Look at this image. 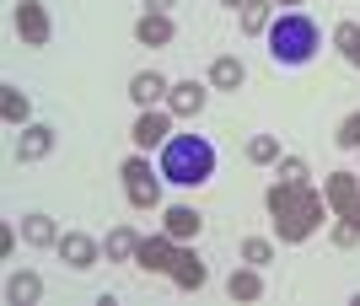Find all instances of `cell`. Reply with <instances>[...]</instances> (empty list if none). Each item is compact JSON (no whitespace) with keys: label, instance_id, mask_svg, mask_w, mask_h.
Returning a JSON list of instances; mask_svg holds the SVG:
<instances>
[{"label":"cell","instance_id":"1","mask_svg":"<svg viewBox=\"0 0 360 306\" xmlns=\"http://www.w3.org/2000/svg\"><path fill=\"white\" fill-rule=\"evenodd\" d=\"M264 204H269V215H274V237H280V242H307V237L328 220V199H323L312 183H269Z\"/></svg>","mask_w":360,"mask_h":306},{"label":"cell","instance_id":"2","mask_svg":"<svg viewBox=\"0 0 360 306\" xmlns=\"http://www.w3.org/2000/svg\"><path fill=\"white\" fill-rule=\"evenodd\" d=\"M162 178L167 183H178V188H205L215 178V145L205 135H172L162 145Z\"/></svg>","mask_w":360,"mask_h":306},{"label":"cell","instance_id":"3","mask_svg":"<svg viewBox=\"0 0 360 306\" xmlns=\"http://www.w3.org/2000/svg\"><path fill=\"white\" fill-rule=\"evenodd\" d=\"M264 38H269V60L280 65V70H301V65H312L317 44H323V32H317V22L307 11H280Z\"/></svg>","mask_w":360,"mask_h":306},{"label":"cell","instance_id":"4","mask_svg":"<svg viewBox=\"0 0 360 306\" xmlns=\"http://www.w3.org/2000/svg\"><path fill=\"white\" fill-rule=\"evenodd\" d=\"M119 178H124V199L135 204V210H156V204H162V167H150V156L140 151V156H129V161H124L119 167Z\"/></svg>","mask_w":360,"mask_h":306},{"label":"cell","instance_id":"5","mask_svg":"<svg viewBox=\"0 0 360 306\" xmlns=\"http://www.w3.org/2000/svg\"><path fill=\"white\" fill-rule=\"evenodd\" d=\"M11 27H16V38H22L27 48H44L49 38H54L49 6H38V0H16V11H11Z\"/></svg>","mask_w":360,"mask_h":306},{"label":"cell","instance_id":"6","mask_svg":"<svg viewBox=\"0 0 360 306\" xmlns=\"http://www.w3.org/2000/svg\"><path fill=\"white\" fill-rule=\"evenodd\" d=\"M129 140H135L140 151L167 145V140H172V107H140V119H135V129H129Z\"/></svg>","mask_w":360,"mask_h":306},{"label":"cell","instance_id":"7","mask_svg":"<svg viewBox=\"0 0 360 306\" xmlns=\"http://www.w3.org/2000/svg\"><path fill=\"white\" fill-rule=\"evenodd\" d=\"M178 247H183V242H172L167 231H156V237H140L135 263L146 269V274H172V263H178Z\"/></svg>","mask_w":360,"mask_h":306},{"label":"cell","instance_id":"8","mask_svg":"<svg viewBox=\"0 0 360 306\" xmlns=\"http://www.w3.org/2000/svg\"><path fill=\"white\" fill-rule=\"evenodd\" d=\"M323 199H328L333 215H355V204H360V172H328V178H323Z\"/></svg>","mask_w":360,"mask_h":306},{"label":"cell","instance_id":"9","mask_svg":"<svg viewBox=\"0 0 360 306\" xmlns=\"http://www.w3.org/2000/svg\"><path fill=\"white\" fill-rule=\"evenodd\" d=\"M205 102H210V86H199V81H172V92H167L172 119H199Z\"/></svg>","mask_w":360,"mask_h":306},{"label":"cell","instance_id":"10","mask_svg":"<svg viewBox=\"0 0 360 306\" xmlns=\"http://www.w3.org/2000/svg\"><path fill=\"white\" fill-rule=\"evenodd\" d=\"M167 279H172L178 291H205V285H210V269H205V258H199L194 247L183 242L178 247V263H172V274H167Z\"/></svg>","mask_w":360,"mask_h":306},{"label":"cell","instance_id":"11","mask_svg":"<svg viewBox=\"0 0 360 306\" xmlns=\"http://www.w3.org/2000/svg\"><path fill=\"white\" fill-rule=\"evenodd\" d=\"M167 92H172V81H167L162 70H140V76H129V102H135V107L167 102Z\"/></svg>","mask_w":360,"mask_h":306},{"label":"cell","instance_id":"12","mask_svg":"<svg viewBox=\"0 0 360 306\" xmlns=\"http://www.w3.org/2000/svg\"><path fill=\"white\" fill-rule=\"evenodd\" d=\"M162 231L172 237V242H194L199 231H205V215H199L194 204H172V210L162 215Z\"/></svg>","mask_w":360,"mask_h":306},{"label":"cell","instance_id":"13","mask_svg":"<svg viewBox=\"0 0 360 306\" xmlns=\"http://www.w3.org/2000/svg\"><path fill=\"white\" fill-rule=\"evenodd\" d=\"M97 253H103V247L91 242L86 231H65V237H60V258H65V269H97Z\"/></svg>","mask_w":360,"mask_h":306},{"label":"cell","instance_id":"14","mask_svg":"<svg viewBox=\"0 0 360 306\" xmlns=\"http://www.w3.org/2000/svg\"><path fill=\"white\" fill-rule=\"evenodd\" d=\"M54 151V129L49 124H22V135H16V161H44Z\"/></svg>","mask_w":360,"mask_h":306},{"label":"cell","instance_id":"15","mask_svg":"<svg viewBox=\"0 0 360 306\" xmlns=\"http://www.w3.org/2000/svg\"><path fill=\"white\" fill-rule=\"evenodd\" d=\"M135 38H140L146 48H167L172 38H178V27H172V16H167V11H146V16L135 22Z\"/></svg>","mask_w":360,"mask_h":306},{"label":"cell","instance_id":"16","mask_svg":"<svg viewBox=\"0 0 360 306\" xmlns=\"http://www.w3.org/2000/svg\"><path fill=\"white\" fill-rule=\"evenodd\" d=\"M6 301L11 306H38L44 301V279L32 274V269H16V274L6 279Z\"/></svg>","mask_w":360,"mask_h":306},{"label":"cell","instance_id":"17","mask_svg":"<svg viewBox=\"0 0 360 306\" xmlns=\"http://www.w3.org/2000/svg\"><path fill=\"white\" fill-rule=\"evenodd\" d=\"M226 295H231V301H258V295H264V269H253V263L231 269V279H226Z\"/></svg>","mask_w":360,"mask_h":306},{"label":"cell","instance_id":"18","mask_svg":"<svg viewBox=\"0 0 360 306\" xmlns=\"http://www.w3.org/2000/svg\"><path fill=\"white\" fill-rule=\"evenodd\" d=\"M65 231L54 226V215H22V242L27 247H60Z\"/></svg>","mask_w":360,"mask_h":306},{"label":"cell","instance_id":"19","mask_svg":"<svg viewBox=\"0 0 360 306\" xmlns=\"http://www.w3.org/2000/svg\"><path fill=\"white\" fill-rule=\"evenodd\" d=\"M242 81H248V65H242L237 54H221V60L210 65V92H237Z\"/></svg>","mask_w":360,"mask_h":306},{"label":"cell","instance_id":"20","mask_svg":"<svg viewBox=\"0 0 360 306\" xmlns=\"http://www.w3.org/2000/svg\"><path fill=\"white\" fill-rule=\"evenodd\" d=\"M0 119L11 124V129H22V124H32V102L22 86H0Z\"/></svg>","mask_w":360,"mask_h":306},{"label":"cell","instance_id":"21","mask_svg":"<svg viewBox=\"0 0 360 306\" xmlns=\"http://www.w3.org/2000/svg\"><path fill=\"white\" fill-rule=\"evenodd\" d=\"M103 253H108V263H135V253H140V237L129 226H113L103 237Z\"/></svg>","mask_w":360,"mask_h":306},{"label":"cell","instance_id":"22","mask_svg":"<svg viewBox=\"0 0 360 306\" xmlns=\"http://www.w3.org/2000/svg\"><path fill=\"white\" fill-rule=\"evenodd\" d=\"M237 22H242V32H248V38H264V32H269V22H274V0H248V6L237 11Z\"/></svg>","mask_w":360,"mask_h":306},{"label":"cell","instance_id":"23","mask_svg":"<svg viewBox=\"0 0 360 306\" xmlns=\"http://www.w3.org/2000/svg\"><path fill=\"white\" fill-rule=\"evenodd\" d=\"M333 48L345 54V65L360 70V22H339V27H333Z\"/></svg>","mask_w":360,"mask_h":306},{"label":"cell","instance_id":"24","mask_svg":"<svg viewBox=\"0 0 360 306\" xmlns=\"http://www.w3.org/2000/svg\"><path fill=\"white\" fill-rule=\"evenodd\" d=\"M248 161H253V167H274V161H280V140L274 135H253L248 140Z\"/></svg>","mask_w":360,"mask_h":306},{"label":"cell","instance_id":"25","mask_svg":"<svg viewBox=\"0 0 360 306\" xmlns=\"http://www.w3.org/2000/svg\"><path fill=\"white\" fill-rule=\"evenodd\" d=\"M242 263L269 269V263H274V242H269V237H248V242H242Z\"/></svg>","mask_w":360,"mask_h":306},{"label":"cell","instance_id":"26","mask_svg":"<svg viewBox=\"0 0 360 306\" xmlns=\"http://www.w3.org/2000/svg\"><path fill=\"white\" fill-rule=\"evenodd\" d=\"M274 167H280V183H312V172H307V161H301V156H280Z\"/></svg>","mask_w":360,"mask_h":306},{"label":"cell","instance_id":"27","mask_svg":"<svg viewBox=\"0 0 360 306\" xmlns=\"http://www.w3.org/2000/svg\"><path fill=\"white\" fill-rule=\"evenodd\" d=\"M333 145H339V151H360V113H349V119L339 124V135H333Z\"/></svg>","mask_w":360,"mask_h":306},{"label":"cell","instance_id":"28","mask_svg":"<svg viewBox=\"0 0 360 306\" xmlns=\"http://www.w3.org/2000/svg\"><path fill=\"white\" fill-rule=\"evenodd\" d=\"M360 242V226L349 220V215H339V226H333V247H355Z\"/></svg>","mask_w":360,"mask_h":306},{"label":"cell","instance_id":"29","mask_svg":"<svg viewBox=\"0 0 360 306\" xmlns=\"http://www.w3.org/2000/svg\"><path fill=\"white\" fill-rule=\"evenodd\" d=\"M11 253H16V231L0 226V258H11Z\"/></svg>","mask_w":360,"mask_h":306},{"label":"cell","instance_id":"30","mask_svg":"<svg viewBox=\"0 0 360 306\" xmlns=\"http://www.w3.org/2000/svg\"><path fill=\"white\" fill-rule=\"evenodd\" d=\"M150 11H172V6H178V0H146Z\"/></svg>","mask_w":360,"mask_h":306},{"label":"cell","instance_id":"31","mask_svg":"<svg viewBox=\"0 0 360 306\" xmlns=\"http://www.w3.org/2000/svg\"><path fill=\"white\" fill-rule=\"evenodd\" d=\"M221 6H231V11H242V6H248V0H221Z\"/></svg>","mask_w":360,"mask_h":306},{"label":"cell","instance_id":"32","mask_svg":"<svg viewBox=\"0 0 360 306\" xmlns=\"http://www.w3.org/2000/svg\"><path fill=\"white\" fill-rule=\"evenodd\" d=\"M274 6H301V0H274Z\"/></svg>","mask_w":360,"mask_h":306},{"label":"cell","instance_id":"33","mask_svg":"<svg viewBox=\"0 0 360 306\" xmlns=\"http://www.w3.org/2000/svg\"><path fill=\"white\" fill-rule=\"evenodd\" d=\"M349 220H355V226H360V204H355V215H349Z\"/></svg>","mask_w":360,"mask_h":306}]
</instances>
